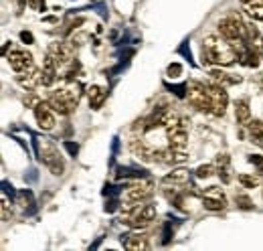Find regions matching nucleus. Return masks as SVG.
I'll use <instances>...</instances> for the list:
<instances>
[{"mask_svg":"<svg viewBox=\"0 0 263 251\" xmlns=\"http://www.w3.org/2000/svg\"><path fill=\"white\" fill-rule=\"evenodd\" d=\"M235 59H237V53H235V49L231 47L227 39H223L221 34L204 37V41H202V61L227 67V65H233Z\"/></svg>","mask_w":263,"mask_h":251,"instance_id":"f257e3e1","label":"nucleus"},{"mask_svg":"<svg viewBox=\"0 0 263 251\" xmlns=\"http://www.w3.org/2000/svg\"><path fill=\"white\" fill-rule=\"evenodd\" d=\"M81 85L77 83V81H67L65 85H61L59 89H53L49 97H47V101H49V105L55 110V112H59L61 116H67V114H71L75 107H77V103H79V99H81Z\"/></svg>","mask_w":263,"mask_h":251,"instance_id":"f03ea898","label":"nucleus"},{"mask_svg":"<svg viewBox=\"0 0 263 251\" xmlns=\"http://www.w3.org/2000/svg\"><path fill=\"white\" fill-rule=\"evenodd\" d=\"M36 152H39V158L41 162L53 172V174H63L65 170V160H63V154L59 152V148L55 146V142H51L49 138H39L36 140Z\"/></svg>","mask_w":263,"mask_h":251,"instance_id":"7ed1b4c3","label":"nucleus"},{"mask_svg":"<svg viewBox=\"0 0 263 251\" xmlns=\"http://www.w3.org/2000/svg\"><path fill=\"white\" fill-rule=\"evenodd\" d=\"M245 32H247V23L239 12H229L219 21V34L229 41L231 47L245 41Z\"/></svg>","mask_w":263,"mask_h":251,"instance_id":"20e7f679","label":"nucleus"},{"mask_svg":"<svg viewBox=\"0 0 263 251\" xmlns=\"http://www.w3.org/2000/svg\"><path fill=\"white\" fill-rule=\"evenodd\" d=\"M154 219H156V207L154 205H148V203L132 205V207H128L126 217L122 215V221H126L132 229H136V231L150 227Z\"/></svg>","mask_w":263,"mask_h":251,"instance_id":"39448f33","label":"nucleus"},{"mask_svg":"<svg viewBox=\"0 0 263 251\" xmlns=\"http://www.w3.org/2000/svg\"><path fill=\"white\" fill-rule=\"evenodd\" d=\"M186 99H189V103L193 107H197L198 112H209L211 103H209V87H206V83L191 79L186 83Z\"/></svg>","mask_w":263,"mask_h":251,"instance_id":"423d86ee","label":"nucleus"},{"mask_svg":"<svg viewBox=\"0 0 263 251\" xmlns=\"http://www.w3.org/2000/svg\"><path fill=\"white\" fill-rule=\"evenodd\" d=\"M206 87H209V103H211L209 112H211L213 116H217V118L225 116L227 105H229V95L225 92V87L219 85V83H215V81L206 83Z\"/></svg>","mask_w":263,"mask_h":251,"instance_id":"0eeeda50","label":"nucleus"},{"mask_svg":"<svg viewBox=\"0 0 263 251\" xmlns=\"http://www.w3.org/2000/svg\"><path fill=\"white\" fill-rule=\"evenodd\" d=\"M55 61L59 65V71H65L67 67L71 65V63L75 61V47H73V43H51L49 45V51H47Z\"/></svg>","mask_w":263,"mask_h":251,"instance_id":"6e6552de","label":"nucleus"},{"mask_svg":"<svg viewBox=\"0 0 263 251\" xmlns=\"http://www.w3.org/2000/svg\"><path fill=\"white\" fill-rule=\"evenodd\" d=\"M152 194H154V185L148 183V181H142V183H134V185H130V187L126 188L124 199H126L128 207H132V205L146 203Z\"/></svg>","mask_w":263,"mask_h":251,"instance_id":"1a4fd4ad","label":"nucleus"},{"mask_svg":"<svg viewBox=\"0 0 263 251\" xmlns=\"http://www.w3.org/2000/svg\"><path fill=\"white\" fill-rule=\"evenodd\" d=\"M8 63H10V67H12V71H14L16 75L29 73V71L34 69L33 55H31L29 51H25V49H12L10 55H8Z\"/></svg>","mask_w":263,"mask_h":251,"instance_id":"9d476101","label":"nucleus"},{"mask_svg":"<svg viewBox=\"0 0 263 251\" xmlns=\"http://www.w3.org/2000/svg\"><path fill=\"white\" fill-rule=\"evenodd\" d=\"M202 205L209 211H223L227 207V199L221 187H209L202 190Z\"/></svg>","mask_w":263,"mask_h":251,"instance_id":"9b49d317","label":"nucleus"},{"mask_svg":"<svg viewBox=\"0 0 263 251\" xmlns=\"http://www.w3.org/2000/svg\"><path fill=\"white\" fill-rule=\"evenodd\" d=\"M34 120L43 132H51L55 128V110L49 105V101H41L34 107Z\"/></svg>","mask_w":263,"mask_h":251,"instance_id":"f8f14e48","label":"nucleus"},{"mask_svg":"<svg viewBox=\"0 0 263 251\" xmlns=\"http://www.w3.org/2000/svg\"><path fill=\"white\" fill-rule=\"evenodd\" d=\"M16 79H18V85L25 92H34L36 87L43 85V69H36L34 67L33 71H29V73H21Z\"/></svg>","mask_w":263,"mask_h":251,"instance_id":"ddd939ff","label":"nucleus"},{"mask_svg":"<svg viewBox=\"0 0 263 251\" xmlns=\"http://www.w3.org/2000/svg\"><path fill=\"white\" fill-rule=\"evenodd\" d=\"M245 43L263 59V34L253 23H247V32H245Z\"/></svg>","mask_w":263,"mask_h":251,"instance_id":"4468645a","label":"nucleus"},{"mask_svg":"<svg viewBox=\"0 0 263 251\" xmlns=\"http://www.w3.org/2000/svg\"><path fill=\"white\" fill-rule=\"evenodd\" d=\"M189 183H191V174L184 168L172 170L170 174H166L164 178H162V187L164 185H172V188H178V190H182V187H186Z\"/></svg>","mask_w":263,"mask_h":251,"instance_id":"2eb2a0df","label":"nucleus"},{"mask_svg":"<svg viewBox=\"0 0 263 251\" xmlns=\"http://www.w3.org/2000/svg\"><path fill=\"white\" fill-rule=\"evenodd\" d=\"M130 150L138 160H144V162H152V160H154V150H152L142 138L130 140Z\"/></svg>","mask_w":263,"mask_h":251,"instance_id":"dca6fc26","label":"nucleus"},{"mask_svg":"<svg viewBox=\"0 0 263 251\" xmlns=\"http://www.w3.org/2000/svg\"><path fill=\"white\" fill-rule=\"evenodd\" d=\"M57 75H59V65H57V61L47 53V57H45V61H43V85H45V87H51V85L55 83Z\"/></svg>","mask_w":263,"mask_h":251,"instance_id":"f3484780","label":"nucleus"},{"mask_svg":"<svg viewBox=\"0 0 263 251\" xmlns=\"http://www.w3.org/2000/svg\"><path fill=\"white\" fill-rule=\"evenodd\" d=\"M235 120L239 126H247L251 122V107H249V101L245 97L237 99V103H235Z\"/></svg>","mask_w":263,"mask_h":251,"instance_id":"a211bd4d","label":"nucleus"},{"mask_svg":"<svg viewBox=\"0 0 263 251\" xmlns=\"http://www.w3.org/2000/svg\"><path fill=\"white\" fill-rule=\"evenodd\" d=\"M209 75H211V81H215V83H219V85H223V87H229V85H237V83H241V77L231 75V73L221 71V69H213Z\"/></svg>","mask_w":263,"mask_h":251,"instance_id":"6ab92c4d","label":"nucleus"},{"mask_svg":"<svg viewBox=\"0 0 263 251\" xmlns=\"http://www.w3.org/2000/svg\"><path fill=\"white\" fill-rule=\"evenodd\" d=\"M105 97H107V89H105V87H101V85H91V87L87 89L89 107H93V110H99V107L103 105Z\"/></svg>","mask_w":263,"mask_h":251,"instance_id":"aec40b11","label":"nucleus"},{"mask_svg":"<svg viewBox=\"0 0 263 251\" xmlns=\"http://www.w3.org/2000/svg\"><path fill=\"white\" fill-rule=\"evenodd\" d=\"M241 4L247 16L263 23V0H241Z\"/></svg>","mask_w":263,"mask_h":251,"instance_id":"412c9836","label":"nucleus"},{"mask_svg":"<svg viewBox=\"0 0 263 251\" xmlns=\"http://www.w3.org/2000/svg\"><path fill=\"white\" fill-rule=\"evenodd\" d=\"M150 243H148V235L146 233H132L130 237L126 239V249L130 251H140V249H148Z\"/></svg>","mask_w":263,"mask_h":251,"instance_id":"4be33fe9","label":"nucleus"},{"mask_svg":"<svg viewBox=\"0 0 263 251\" xmlns=\"http://www.w3.org/2000/svg\"><path fill=\"white\" fill-rule=\"evenodd\" d=\"M217 170H219L217 174L221 176V181H223L225 185L231 183L233 176H231V164H229V156H227V154H219V156H217Z\"/></svg>","mask_w":263,"mask_h":251,"instance_id":"5701e85b","label":"nucleus"},{"mask_svg":"<svg viewBox=\"0 0 263 251\" xmlns=\"http://www.w3.org/2000/svg\"><path fill=\"white\" fill-rule=\"evenodd\" d=\"M249 128V138L253 144H257L259 148H263V122L261 120H253L247 124Z\"/></svg>","mask_w":263,"mask_h":251,"instance_id":"b1692460","label":"nucleus"},{"mask_svg":"<svg viewBox=\"0 0 263 251\" xmlns=\"http://www.w3.org/2000/svg\"><path fill=\"white\" fill-rule=\"evenodd\" d=\"M237 181L241 183V187L243 188H257L259 185H261V181H259L257 174H239Z\"/></svg>","mask_w":263,"mask_h":251,"instance_id":"393cba45","label":"nucleus"},{"mask_svg":"<svg viewBox=\"0 0 263 251\" xmlns=\"http://www.w3.org/2000/svg\"><path fill=\"white\" fill-rule=\"evenodd\" d=\"M219 170H217V164H202V166H198L197 170H195V176L197 178H211V176H215Z\"/></svg>","mask_w":263,"mask_h":251,"instance_id":"a878e982","label":"nucleus"},{"mask_svg":"<svg viewBox=\"0 0 263 251\" xmlns=\"http://www.w3.org/2000/svg\"><path fill=\"white\" fill-rule=\"evenodd\" d=\"M235 203H237V207H239V209H243V211H249V209H253V203H251V199H249L247 194H243V192L235 194Z\"/></svg>","mask_w":263,"mask_h":251,"instance_id":"bb28decb","label":"nucleus"},{"mask_svg":"<svg viewBox=\"0 0 263 251\" xmlns=\"http://www.w3.org/2000/svg\"><path fill=\"white\" fill-rule=\"evenodd\" d=\"M249 162H251V164H257V168L263 170V158L261 156H251L249 158Z\"/></svg>","mask_w":263,"mask_h":251,"instance_id":"cd10ccee","label":"nucleus"},{"mask_svg":"<svg viewBox=\"0 0 263 251\" xmlns=\"http://www.w3.org/2000/svg\"><path fill=\"white\" fill-rule=\"evenodd\" d=\"M21 37H23V41H29V43H33V34H31V32H23Z\"/></svg>","mask_w":263,"mask_h":251,"instance_id":"c85d7f7f","label":"nucleus"},{"mask_svg":"<svg viewBox=\"0 0 263 251\" xmlns=\"http://www.w3.org/2000/svg\"><path fill=\"white\" fill-rule=\"evenodd\" d=\"M29 2H31V6H34V8L41 4V0H29Z\"/></svg>","mask_w":263,"mask_h":251,"instance_id":"c756f323","label":"nucleus"}]
</instances>
